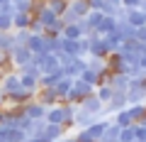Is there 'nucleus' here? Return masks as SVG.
Listing matches in <instances>:
<instances>
[{
	"label": "nucleus",
	"instance_id": "473e14b6",
	"mask_svg": "<svg viewBox=\"0 0 146 142\" xmlns=\"http://www.w3.org/2000/svg\"><path fill=\"white\" fill-rule=\"evenodd\" d=\"M12 12H29L32 15V0H10Z\"/></svg>",
	"mask_w": 146,
	"mask_h": 142
},
{
	"label": "nucleus",
	"instance_id": "39448f33",
	"mask_svg": "<svg viewBox=\"0 0 146 142\" xmlns=\"http://www.w3.org/2000/svg\"><path fill=\"white\" fill-rule=\"evenodd\" d=\"M61 69H63V76L66 79H78L80 71L85 69V57H71Z\"/></svg>",
	"mask_w": 146,
	"mask_h": 142
},
{
	"label": "nucleus",
	"instance_id": "b1692460",
	"mask_svg": "<svg viewBox=\"0 0 146 142\" xmlns=\"http://www.w3.org/2000/svg\"><path fill=\"white\" fill-rule=\"evenodd\" d=\"M78 79H80V81H85V83H90V86H100V83H105V81H102V76H98V74L93 71V69H88V66H85L83 71H80V76H78Z\"/></svg>",
	"mask_w": 146,
	"mask_h": 142
},
{
	"label": "nucleus",
	"instance_id": "c03bdc74",
	"mask_svg": "<svg viewBox=\"0 0 146 142\" xmlns=\"http://www.w3.org/2000/svg\"><path fill=\"white\" fill-rule=\"evenodd\" d=\"M3 105H5V93L0 91V108H3Z\"/></svg>",
	"mask_w": 146,
	"mask_h": 142
},
{
	"label": "nucleus",
	"instance_id": "72a5a7b5",
	"mask_svg": "<svg viewBox=\"0 0 146 142\" xmlns=\"http://www.w3.org/2000/svg\"><path fill=\"white\" fill-rule=\"evenodd\" d=\"M105 42H107L110 52H117V49H119V44H122V37L117 34V32H110V34H105Z\"/></svg>",
	"mask_w": 146,
	"mask_h": 142
},
{
	"label": "nucleus",
	"instance_id": "4c0bfd02",
	"mask_svg": "<svg viewBox=\"0 0 146 142\" xmlns=\"http://www.w3.org/2000/svg\"><path fill=\"white\" fill-rule=\"evenodd\" d=\"M73 140H76V142H95V140H93V137H90V135H88L85 130H78Z\"/></svg>",
	"mask_w": 146,
	"mask_h": 142
},
{
	"label": "nucleus",
	"instance_id": "c756f323",
	"mask_svg": "<svg viewBox=\"0 0 146 142\" xmlns=\"http://www.w3.org/2000/svg\"><path fill=\"white\" fill-rule=\"evenodd\" d=\"M117 142H136L134 125H129V127H119V137H117Z\"/></svg>",
	"mask_w": 146,
	"mask_h": 142
},
{
	"label": "nucleus",
	"instance_id": "dca6fc26",
	"mask_svg": "<svg viewBox=\"0 0 146 142\" xmlns=\"http://www.w3.org/2000/svg\"><path fill=\"white\" fill-rule=\"evenodd\" d=\"M17 74H20V71H17ZM20 88L36 93V91H39V76H32V74H20Z\"/></svg>",
	"mask_w": 146,
	"mask_h": 142
},
{
	"label": "nucleus",
	"instance_id": "aec40b11",
	"mask_svg": "<svg viewBox=\"0 0 146 142\" xmlns=\"http://www.w3.org/2000/svg\"><path fill=\"white\" fill-rule=\"evenodd\" d=\"M127 113H129V118L134 122H141L146 115V103H129L127 105Z\"/></svg>",
	"mask_w": 146,
	"mask_h": 142
},
{
	"label": "nucleus",
	"instance_id": "5701e85b",
	"mask_svg": "<svg viewBox=\"0 0 146 142\" xmlns=\"http://www.w3.org/2000/svg\"><path fill=\"white\" fill-rule=\"evenodd\" d=\"M25 47L29 49L32 54H39V52H44V34H29V39L25 42Z\"/></svg>",
	"mask_w": 146,
	"mask_h": 142
},
{
	"label": "nucleus",
	"instance_id": "37998d69",
	"mask_svg": "<svg viewBox=\"0 0 146 142\" xmlns=\"http://www.w3.org/2000/svg\"><path fill=\"white\" fill-rule=\"evenodd\" d=\"M56 142H76V140H73V137H68V135H63L61 140H56Z\"/></svg>",
	"mask_w": 146,
	"mask_h": 142
},
{
	"label": "nucleus",
	"instance_id": "f3484780",
	"mask_svg": "<svg viewBox=\"0 0 146 142\" xmlns=\"http://www.w3.org/2000/svg\"><path fill=\"white\" fill-rule=\"evenodd\" d=\"M44 120H46V122H58V125H63V108H61V103L49 105V108H46V115H44Z\"/></svg>",
	"mask_w": 146,
	"mask_h": 142
},
{
	"label": "nucleus",
	"instance_id": "ddd939ff",
	"mask_svg": "<svg viewBox=\"0 0 146 142\" xmlns=\"http://www.w3.org/2000/svg\"><path fill=\"white\" fill-rule=\"evenodd\" d=\"M34 98L39 100L42 105H46V108H49V105H56V103H61V100H58V96H56V91H54V88H39V91L34 93Z\"/></svg>",
	"mask_w": 146,
	"mask_h": 142
},
{
	"label": "nucleus",
	"instance_id": "e433bc0d",
	"mask_svg": "<svg viewBox=\"0 0 146 142\" xmlns=\"http://www.w3.org/2000/svg\"><path fill=\"white\" fill-rule=\"evenodd\" d=\"M27 30H29V34H44V25L39 20H34V17H32V22H29Z\"/></svg>",
	"mask_w": 146,
	"mask_h": 142
},
{
	"label": "nucleus",
	"instance_id": "f8f14e48",
	"mask_svg": "<svg viewBox=\"0 0 146 142\" xmlns=\"http://www.w3.org/2000/svg\"><path fill=\"white\" fill-rule=\"evenodd\" d=\"M95 120H98L95 115H90L88 110H83V108L78 105V110H76V118H73V127H78V130H85V127L93 125Z\"/></svg>",
	"mask_w": 146,
	"mask_h": 142
},
{
	"label": "nucleus",
	"instance_id": "58836bf2",
	"mask_svg": "<svg viewBox=\"0 0 146 142\" xmlns=\"http://www.w3.org/2000/svg\"><path fill=\"white\" fill-rule=\"evenodd\" d=\"M119 5H122V7H127V10H134V7H139V5H141V0H119Z\"/></svg>",
	"mask_w": 146,
	"mask_h": 142
},
{
	"label": "nucleus",
	"instance_id": "49530a36",
	"mask_svg": "<svg viewBox=\"0 0 146 142\" xmlns=\"http://www.w3.org/2000/svg\"><path fill=\"white\" fill-rule=\"evenodd\" d=\"M0 76H3V74H0Z\"/></svg>",
	"mask_w": 146,
	"mask_h": 142
},
{
	"label": "nucleus",
	"instance_id": "4be33fe9",
	"mask_svg": "<svg viewBox=\"0 0 146 142\" xmlns=\"http://www.w3.org/2000/svg\"><path fill=\"white\" fill-rule=\"evenodd\" d=\"M32 22L29 12H12V30H27Z\"/></svg>",
	"mask_w": 146,
	"mask_h": 142
},
{
	"label": "nucleus",
	"instance_id": "f257e3e1",
	"mask_svg": "<svg viewBox=\"0 0 146 142\" xmlns=\"http://www.w3.org/2000/svg\"><path fill=\"white\" fill-rule=\"evenodd\" d=\"M93 93H95V86L85 83V81H80V79H73L66 100H71V103H80L83 98H88V96H93Z\"/></svg>",
	"mask_w": 146,
	"mask_h": 142
},
{
	"label": "nucleus",
	"instance_id": "c9c22d12",
	"mask_svg": "<svg viewBox=\"0 0 146 142\" xmlns=\"http://www.w3.org/2000/svg\"><path fill=\"white\" fill-rule=\"evenodd\" d=\"M17 71H20V74H32V76H39V66H36V64L32 61V59L25 64V66H20Z\"/></svg>",
	"mask_w": 146,
	"mask_h": 142
},
{
	"label": "nucleus",
	"instance_id": "a211bd4d",
	"mask_svg": "<svg viewBox=\"0 0 146 142\" xmlns=\"http://www.w3.org/2000/svg\"><path fill=\"white\" fill-rule=\"evenodd\" d=\"M124 20L129 22L131 27H141V25H146V15H144V10H141V7L127 10V17H124Z\"/></svg>",
	"mask_w": 146,
	"mask_h": 142
},
{
	"label": "nucleus",
	"instance_id": "bb28decb",
	"mask_svg": "<svg viewBox=\"0 0 146 142\" xmlns=\"http://www.w3.org/2000/svg\"><path fill=\"white\" fill-rule=\"evenodd\" d=\"M63 25H66V22H63L61 17H56L54 22H49V25L44 27V34H49V37H61V30H63Z\"/></svg>",
	"mask_w": 146,
	"mask_h": 142
},
{
	"label": "nucleus",
	"instance_id": "20e7f679",
	"mask_svg": "<svg viewBox=\"0 0 146 142\" xmlns=\"http://www.w3.org/2000/svg\"><path fill=\"white\" fill-rule=\"evenodd\" d=\"M90 44H88V57H98V59H105L110 54V47L105 42V37H98V34H90Z\"/></svg>",
	"mask_w": 146,
	"mask_h": 142
},
{
	"label": "nucleus",
	"instance_id": "cd10ccee",
	"mask_svg": "<svg viewBox=\"0 0 146 142\" xmlns=\"http://www.w3.org/2000/svg\"><path fill=\"white\" fill-rule=\"evenodd\" d=\"M71 81H73V79H61L56 86H54V91H56V96H58V100H61V103L68 98V91H71Z\"/></svg>",
	"mask_w": 146,
	"mask_h": 142
},
{
	"label": "nucleus",
	"instance_id": "7ed1b4c3",
	"mask_svg": "<svg viewBox=\"0 0 146 142\" xmlns=\"http://www.w3.org/2000/svg\"><path fill=\"white\" fill-rule=\"evenodd\" d=\"M22 110V118H29V120H44V115H46V105H42L36 98L27 100L25 105H20Z\"/></svg>",
	"mask_w": 146,
	"mask_h": 142
},
{
	"label": "nucleus",
	"instance_id": "9b49d317",
	"mask_svg": "<svg viewBox=\"0 0 146 142\" xmlns=\"http://www.w3.org/2000/svg\"><path fill=\"white\" fill-rule=\"evenodd\" d=\"M105 83H107V86H112V91H127V86H129V76L110 71V74H107V79H105Z\"/></svg>",
	"mask_w": 146,
	"mask_h": 142
},
{
	"label": "nucleus",
	"instance_id": "4468645a",
	"mask_svg": "<svg viewBox=\"0 0 146 142\" xmlns=\"http://www.w3.org/2000/svg\"><path fill=\"white\" fill-rule=\"evenodd\" d=\"M61 79H66V76H63V69L54 71V74H42L39 76V88H54Z\"/></svg>",
	"mask_w": 146,
	"mask_h": 142
},
{
	"label": "nucleus",
	"instance_id": "2eb2a0df",
	"mask_svg": "<svg viewBox=\"0 0 146 142\" xmlns=\"http://www.w3.org/2000/svg\"><path fill=\"white\" fill-rule=\"evenodd\" d=\"M115 25H117V17L105 15L102 20H100V25L95 27V34H98V37H105V34H110V32H115Z\"/></svg>",
	"mask_w": 146,
	"mask_h": 142
},
{
	"label": "nucleus",
	"instance_id": "7c9ffc66",
	"mask_svg": "<svg viewBox=\"0 0 146 142\" xmlns=\"http://www.w3.org/2000/svg\"><path fill=\"white\" fill-rule=\"evenodd\" d=\"M12 42H15V47H25V42L29 39V30H12Z\"/></svg>",
	"mask_w": 146,
	"mask_h": 142
},
{
	"label": "nucleus",
	"instance_id": "6e6552de",
	"mask_svg": "<svg viewBox=\"0 0 146 142\" xmlns=\"http://www.w3.org/2000/svg\"><path fill=\"white\" fill-rule=\"evenodd\" d=\"M7 57H10L12 66H15V69H20V66H25V64L32 59V52H29L27 47H12L10 52H7Z\"/></svg>",
	"mask_w": 146,
	"mask_h": 142
},
{
	"label": "nucleus",
	"instance_id": "a878e982",
	"mask_svg": "<svg viewBox=\"0 0 146 142\" xmlns=\"http://www.w3.org/2000/svg\"><path fill=\"white\" fill-rule=\"evenodd\" d=\"M44 52L58 54L61 52V37H49V34H44Z\"/></svg>",
	"mask_w": 146,
	"mask_h": 142
},
{
	"label": "nucleus",
	"instance_id": "1a4fd4ad",
	"mask_svg": "<svg viewBox=\"0 0 146 142\" xmlns=\"http://www.w3.org/2000/svg\"><path fill=\"white\" fill-rule=\"evenodd\" d=\"M66 132H68V130H66L63 125H58V122H46L44 130H42V135L46 137V142H56V140H61Z\"/></svg>",
	"mask_w": 146,
	"mask_h": 142
},
{
	"label": "nucleus",
	"instance_id": "f03ea898",
	"mask_svg": "<svg viewBox=\"0 0 146 142\" xmlns=\"http://www.w3.org/2000/svg\"><path fill=\"white\" fill-rule=\"evenodd\" d=\"M144 79H129V86H127L124 96H127V103H146V91H144Z\"/></svg>",
	"mask_w": 146,
	"mask_h": 142
},
{
	"label": "nucleus",
	"instance_id": "9d476101",
	"mask_svg": "<svg viewBox=\"0 0 146 142\" xmlns=\"http://www.w3.org/2000/svg\"><path fill=\"white\" fill-rule=\"evenodd\" d=\"M85 66L88 69H93L98 76H102V81L107 79V74H110V69H107V61L105 59H98V57H85Z\"/></svg>",
	"mask_w": 146,
	"mask_h": 142
},
{
	"label": "nucleus",
	"instance_id": "6ab92c4d",
	"mask_svg": "<svg viewBox=\"0 0 146 142\" xmlns=\"http://www.w3.org/2000/svg\"><path fill=\"white\" fill-rule=\"evenodd\" d=\"M134 30H136V27H131L127 20H117V25H115V32L122 37V42H127V39L134 37Z\"/></svg>",
	"mask_w": 146,
	"mask_h": 142
},
{
	"label": "nucleus",
	"instance_id": "79ce46f5",
	"mask_svg": "<svg viewBox=\"0 0 146 142\" xmlns=\"http://www.w3.org/2000/svg\"><path fill=\"white\" fill-rule=\"evenodd\" d=\"M139 66H141V71H144V74H146V54H144V57L139 59Z\"/></svg>",
	"mask_w": 146,
	"mask_h": 142
},
{
	"label": "nucleus",
	"instance_id": "c85d7f7f",
	"mask_svg": "<svg viewBox=\"0 0 146 142\" xmlns=\"http://www.w3.org/2000/svg\"><path fill=\"white\" fill-rule=\"evenodd\" d=\"M44 5H46L49 10L54 12V15H58V17H61V12L68 7V0H44Z\"/></svg>",
	"mask_w": 146,
	"mask_h": 142
},
{
	"label": "nucleus",
	"instance_id": "0eeeda50",
	"mask_svg": "<svg viewBox=\"0 0 146 142\" xmlns=\"http://www.w3.org/2000/svg\"><path fill=\"white\" fill-rule=\"evenodd\" d=\"M78 105L83 108V110H88L90 115H95V118H105V103H100V100L95 98V93L88 96V98H83Z\"/></svg>",
	"mask_w": 146,
	"mask_h": 142
},
{
	"label": "nucleus",
	"instance_id": "393cba45",
	"mask_svg": "<svg viewBox=\"0 0 146 142\" xmlns=\"http://www.w3.org/2000/svg\"><path fill=\"white\" fill-rule=\"evenodd\" d=\"M115 96V91H112V86H107V83H100V86H95V98L100 100V103H107L110 98Z\"/></svg>",
	"mask_w": 146,
	"mask_h": 142
},
{
	"label": "nucleus",
	"instance_id": "2f4dec72",
	"mask_svg": "<svg viewBox=\"0 0 146 142\" xmlns=\"http://www.w3.org/2000/svg\"><path fill=\"white\" fill-rule=\"evenodd\" d=\"M12 47H15V42H12V34H10V32H0V52L7 54Z\"/></svg>",
	"mask_w": 146,
	"mask_h": 142
},
{
	"label": "nucleus",
	"instance_id": "412c9836",
	"mask_svg": "<svg viewBox=\"0 0 146 142\" xmlns=\"http://www.w3.org/2000/svg\"><path fill=\"white\" fill-rule=\"evenodd\" d=\"M61 37H63V39H80V37H83L80 25H78V22H68V25H63Z\"/></svg>",
	"mask_w": 146,
	"mask_h": 142
},
{
	"label": "nucleus",
	"instance_id": "a18cd8bd",
	"mask_svg": "<svg viewBox=\"0 0 146 142\" xmlns=\"http://www.w3.org/2000/svg\"><path fill=\"white\" fill-rule=\"evenodd\" d=\"M105 3H110V5H119V0H105Z\"/></svg>",
	"mask_w": 146,
	"mask_h": 142
},
{
	"label": "nucleus",
	"instance_id": "f704fd0d",
	"mask_svg": "<svg viewBox=\"0 0 146 142\" xmlns=\"http://www.w3.org/2000/svg\"><path fill=\"white\" fill-rule=\"evenodd\" d=\"M0 32H12V12H0Z\"/></svg>",
	"mask_w": 146,
	"mask_h": 142
},
{
	"label": "nucleus",
	"instance_id": "423d86ee",
	"mask_svg": "<svg viewBox=\"0 0 146 142\" xmlns=\"http://www.w3.org/2000/svg\"><path fill=\"white\" fill-rule=\"evenodd\" d=\"M20 88V74H17V69H12V71H5V74L0 76V91L3 93H12V91Z\"/></svg>",
	"mask_w": 146,
	"mask_h": 142
},
{
	"label": "nucleus",
	"instance_id": "ea45409f",
	"mask_svg": "<svg viewBox=\"0 0 146 142\" xmlns=\"http://www.w3.org/2000/svg\"><path fill=\"white\" fill-rule=\"evenodd\" d=\"M88 7H90V10H100V12H102L105 0H88Z\"/></svg>",
	"mask_w": 146,
	"mask_h": 142
},
{
	"label": "nucleus",
	"instance_id": "a19ab883",
	"mask_svg": "<svg viewBox=\"0 0 146 142\" xmlns=\"http://www.w3.org/2000/svg\"><path fill=\"white\" fill-rule=\"evenodd\" d=\"M25 142H46V137L44 135H32V137H27Z\"/></svg>",
	"mask_w": 146,
	"mask_h": 142
}]
</instances>
